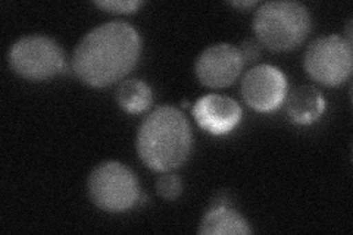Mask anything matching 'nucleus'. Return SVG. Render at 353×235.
<instances>
[{
    "label": "nucleus",
    "instance_id": "f8f14e48",
    "mask_svg": "<svg viewBox=\"0 0 353 235\" xmlns=\"http://www.w3.org/2000/svg\"><path fill=\"white\" fill-rule=\"evenodd\" d=\"M118 103L127 114L137 115L150 108L153 93L152 88L141 80H128L118 88Z\"/></svg>",
    "mask_w": 353,
    "mask_h": 235
},
{
    "label": "nucleus",
    "instance_id": "4468645a",
    "mask_svg": "<svg viewBox=\"0 0 353 235\" xmlns=\"http://www.w3.org/2000/svg\"><path fill=\"white\" fill-rule=\"evenodd\" d=\"M94 5L112 14H132L143 3L137 2V0H102V2H96Z\"/></svg>",
    "mask_w": 353,
    "mask_h": 235
},
{
    "label": "nucleus",
    "instance_id": "1a4fd4ad",
    "mask_svg": "<svg viewBox=\"0 0 353 235\" xmlns=\"http://www.w3.org/2000/svg\"><path fill=\"white\" fill-rule=\"evenodd\" d=\"M193 116L202 130L214 136H224L239 125L241 108L228 96L206 94L193 106Z\"/></svg>",
    "mask_w": 353,
    "mask_h": 235
},
{
    "label": "nucleus",
    "instance_id": "f03ea898",
    "mask_svg": "<svg viewBox=\"0 0 353 235\" xmlns=\"http://www.w3.org/2000/svg\"><path fill=\"white\" fill-rule=\"evenodd\" d=\"M193 134L181 110L172 106L154 109L137 132V153L148 167L168 172L180 167L192 152Z\"/></svg>",
    "mask_w": 353,
    "mask_h": 235
},
{
    "label": "nucleus",
    "instance_id": "423d86ee",
    "mask_svg": "<svg viewBox=\"0 0 353 235\" xmlns=\"http://www.w3.org/2000/svg\"><path fill=\"white\" fill-rule=\"evenodd\" d=\"M303 63L312 80L327 87H337L346 83L352 74V43L336 34L316 39L309 44Z\"/></svg>",
    "mask_w": 353,
    "mask_h": 235
},
{
    "label": "nucleus",
    "instance_id": "dca6fc26",
    "mask_svg": "<svg viewBox=\"0 0 353 235\" xmlns=\"http://www.w3.org/2000/svg\"><path fill=\"white\" fill-rule=\"evenodd\" d=\"M256 2H253V0H250V2H231V5L236 6V8H249V6H253Z\"/></svg>",
    "mask_w": 353,
    "mask_h": 235
},
{
    "label": "nucleus",
    "instance_id": "2eb2a0df",
    "mask_svg": "<svg viewBox=\"0 0 353 235\" xmlns=\"http://www.w3.org/2000/svg\"><path fill=\"white\" fill-rule=\"evenodd\" d=\"M241 56H243V61H248V62H253L258 59V56L261 54L259 52V46L252 40H248V41H243L241 44V49H239Z\"/></svg>",
    "mask_w": 353,
    "mask_h": 235
},
{
    "label": "nucleus",
    "instance_id": "20e7f679",
    "mask_svg": "<svg viewBox=\"0 0 353 235\" xmlns=\"http://www.w3.org/2000/svg\"><path fill=\"white\" fill-rule=\"evenodd\" d=\"M87 188L93 203L112 214L130 210L140 198L136 175L125 165L112 161L96 167L88 176Z\"/></svg>",
    "mask_w": 353,
    "mask_h": 235
},
{
    "label": "nucleus",
    "instance_id": "f257e3e1",
    "mask_svg": "<svg viewBox=\"0 0 353 235\" xmlns=\"http://www.w3.org/2000/svg\"><path fill=\"white\" fill-rule=\"evenodd\" d=\"M141 39L124 21H112L93 28L83 37L72 56V71L90 87L112 85L137 65Z\"/></svg>",
    "mask_w": 353,
    "mask_h": 235
},
{
    "label": "nucleus",
    "instance_id": "9d476101",
    "mask_svg": "<svg viewBox=\"0 0 353 235\" xmlns=\"http://www.w3.org/2000/svg\"><path fill=\"white\" fill-rule=\"evenodd\" d=\"M325 100L315 87L301 85L294 88L285 100V112L290 121L299 125H311L321 118Z\"/></svg>",
    "mask_w": 353,
    "mask_h": 235
},
{
    "label": "nucleus",
    "instance_id": "0eeeda50",
    "mask_svg": "<svg viewBox=\"0 0 353 235\" xmlns=\"http://www.w3.org/2000/svg\"><path fill=\"white\" fill-rule=\"evenodd\" d=\"M287 78L272 65H258L248 71L241 81L243 100L253 110L272 112L285 100Z\"/></svg>",
    "mask_w": 353,
    "mask_h": 235
},
{
    "label": "nucleus",
    "instance_id": "6e6552de",
    "mask_svg": "<svg viewBox=\"0 0 353 235\" xmlns=\"http://www.w3.org/2000/svg\"><path fill=\"white\" fill-rule=\"evenodd\" d=\"M243 56L239 48L228 43H218L206 48L196 61L197 80L211 88H224L233 84L240 75Z\"/></svg>",
    "mask_w": 353,
    "mask_h": 235
},
{
    "label": "nucleus",
    "instance_id": "ddd939ff",
    "mask_svg": "<svg viewBox=\"0 0 353 235\" xmlns=\"http://www.w3.org/2000/svg\"><path fill=\"white\" fill-rule=\"evenodd\" d=\"M158 194L165 200L179 198L183 192V183L176 175H163L157 183Z\"/></svg>",
    "mask_w": 353,
    "mask_h": 235
},
{
    "label": "nucleus",
    "instance_id": "7ed1b4c3",
    "mask_svg": "<svg viewBox=\"0 0 353 235\" xmlns=\"http://www.w3.org/2000/svg\"><path fill=\"white\" fill-rule=\"evenodd\" d=\"M259 41L271 50L289 52L301 46L311 31V15L297 2H268L253 17Z\"/></svg>",
    "mask_w": 353,
    "mask_h": 235
},
{
    "label": "nucleus",
    "instance_id": "39448f33",
    "mask_svg": "<svg viewBox=\"0 0 353 235\" xmlns=\"http://www.w3.org/2000/svg\"><path fill=\"white\" fill-rule=\"evenodd\" d=\"M8 61L10 68L30 81H44L65 68V54L59 44L44 36H27L12 44Z\"/></svg>",
    "mask_w": 353,
    "mask_h": 235
},
{
    "label": "nucleus",
    "instance_id": "9b49d317",
    "mask_svg": "<svg viewBox=\"0 0 353 235\" xmlns=\"http://www.w3.org/2000/svg\"><path fill=\"white\" fill-rule=\"evenodd\" d=\"M250 232L252 229L248 221L225 205L216 206L206 212L201 222V227H199V234L205 235H233Z\"/></svg>",
    "mask_w": 353,
    "mask_h": 235
}]
</instances>
